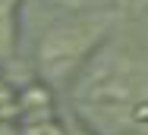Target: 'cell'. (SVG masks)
Returning <instances> with one entry per match:
<instances>
[{
	"instance_id": "obj_1",
	"label": "cell",
	"mask_w": 148,
	"mask_h": 135,
	"mask_svg": "<svg viewBox=\"0 0 148 135\" xmlns=\"http://www.w3.org/2000/svg\"><path fill=\"white\" fill-rule=\"evenodd\" d=\"M142 69L136 66H117L114 72H107V79L91 85L88 97L98 116L107 119L110 126H139L148 119V82H139Z\"/></svg>"
},
{
	"instance_id": "obj_2",
	"label": "cell",
	"mask_w": 148,
	"mask_h": 135,
	"mask_svg": "<svg viewBox=\"0 0 148 135\" xmlns=\"http://www.w3.org/2000/svg\"><path fill=\"white\" fill-rule=\"evenodd\" d=\"M10 6L13 0H0V54L10 47Z\"/></svg>"
}]
</instances>
